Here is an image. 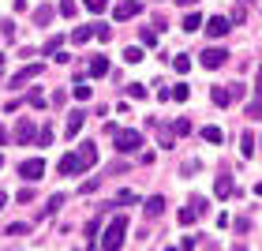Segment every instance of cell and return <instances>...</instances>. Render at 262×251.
<instances>
[{"label":"cell","instance_id":"obj_14","mask_svg":"<svg viewBox=\"0 0 262 251\" xmlns=\"http://www.w3.org/2000/svg\"><path fill=\"white\" fill-rule=\"evenodd\" d=\"M142 210H146V218H161V214H165V199H161V195H150Z\"/></svg>","mask_w":262,"mask_h":251},{"label":"cell","instance_id":"obj_22","mask_svg":"<svg viewBox=\"0 0 262 251\" xmlns=\"http://www.w3.org/2000/svg\"><path fill=\"white\" fill-rule=\"evenodd\" d=\"M172 68L180 71V75H187V71H191V60H187V56H172Z\"/></svg>","mask_w":262,"mask_h":251},{"label":"cell","instance_id":"obj_1","mask_svg":"<svg viewBox=\"0 0 262 251\" xmlns=\"http://www.w3.org/2000/svg\"><path fill=\"white\" fill-rule=\"evenodd\" d=\"M124 240H127V218H124V214H116V218L105 225L101 247H105V251H120V247H124Z\"/></svg>","mask_w":262,"mask_h":251},{"label":"cell","instance_id":"obj_28","mask_svg":"<svg viewBox=\"0 0 262 251\" xmlns=\"http://www.w3.org/2000/svg\"><path fill=\"white\" fill-rule=\"evenodd\" d=\"M172 98H176V101H187V98H191V90H187V82H180V87L172 90Z\"/></svg>","mask_w":262,"mask_h":251},{"label":"cell","instance_id":"obj_26","mask_svg":"<svg viewBox=\"0 0 262 251\" xmlns=\"http://www.w3.org/2000/svg\"><path fill=\"white\" fill-rule=\"evenodd\" d=\"M139 41H142V45H158V34H154V30H146V27H142V30H139Z\"/></svg>","mask_w":262,"mask_h":251},{"label":"cell","instance_id":"obj_19","mask_svg":"<svg viewBox=\"0 0 262 251\" xmlns=\"http://www.w3.org/2000/svg\"><path fill=\"white\" fill-rule=\"evenodd\" d=\"M90 38H94V27H79L75 34H71V41H75V45H86Z\"/></svg>","mask_w":262,"mask_h":251},{"label":"cell","instance_id":"obj_44","mask_svg":"<svg viewBox=\"0 0 262 251\" xmlns=\"http://www.w3.org/2000/svg\"><path fill=\"white\" fill-rule=\"evenodd\" d=\"M4 202H8V195H4V191H0V206H4Z\"/></svg>","mask_w":262,"mask_h":251},{"label":"cell","instance_id":"obj_46","mask_svg":"<svg viewBox=\"0 0 262 251\" xmlns=\"http://www.w3.org/2000/svg\"><path fill=\"white\" fill-rule=\"evenodd\" d=\"M0 169H4V158H0Z\"/></svg>","mask_w":262,"mask_h":251},{"label":"cell","instance_id":"obj_31","mask_svg":"<svg viewBox=\"0 0 262 251\" xmlns=\"http://www.w3.org/2000/svg\"><path fill=\"white\" fill-rule=\"evenodd\" d=\"M49 142H53V128H41L38 131V147H49Z\"/></svg>","mask_w":262,"mask_h":251},{"label":"cell","instance_id":"obj_23","mask_svg":"<svg viewBox=\"0 0 262 251\" xmlns=\"http://www.w3.org/2000/svg\"><path fill=\"white\" fill-rule=\"evenodd\" d=\"M187 131H191V120H187V116H180V120L172 124V135H187Z\"/></svg>","mask_w":262,"mask_h":251},{"label":"cell","instance_id":"obj_40","mask_svg":"<svg viewBox=\"0 0 262 251\" xmlns=\"http://www.w3.org/2000/svg\"><path fill=\"white\" fill-rule=\"evenodd\" d=\"M255 90H258V98H262V68H258V75H255Z\"/></svg>","mask_w":262,"mask_h":251},{"label":"cell","instance_id":"obj_33","mask_svg":"<svg viewBox=\"0 0 262 251\" xmlns=\"http://www.w3.org/2000/svg\"><path fill=\"white\" fill-rule=\"evenodd\" d=\"M247 116H251V120H258V116H262V98H258V101H251V105H247Z\"/></svg>","mask_w":262,"mask_h":251},{"label":"cell","instance_id":"obj_27","mask_svg":"<svg viewBox=\"0 0 262 251\" xmlns=\"http://www.w3.org/2000/svg\"><path fill=\"white\" fill-rule=\"evenodd\" d=\"M60 41H64L60 34H56V38H49V41H45V53H49V56H53V53H60Z\"/></svg>","mask_w":262,"mask_h":251},{"label":"cell","instance_id":"obj_7","mask_svg":"<svg viewBox=\"0 0 262 251\" xmlns=\"http://www.w3.org/2000/svg\"><path fill=\"white\" fill-rule=\"evenodd\" d=\"M75 158H79L82 169H90V165H98V147H94V142H82V147L75 150Z\"/></svg>","mask_w":262,"mask_h":251},{"label":"cell","instance_id":"obj_4","mask_svg":"<svg viewBox=\"0 0 262 251\" xmlns=\"http://www.w3.org/2000/svg\"><path fill=\"white\" fill-rule=\"evenodd\" d=\"M19 176H23V180H41V176H45V161L41 158H27L19 165Z\"/></svg>","mask_w":262,"mask_h":251},{"label":"cell","instance_id":"obj_43","mask_svg":"<svg viewBox=\"0 0 262 251\" xmlns=\"http://www.w3.org/2000/svg\"><path fill=\"white\" fill-rule=\"evenodd\" d=\"M255 195H258V199H262V184H255Z\"/></svg>","mask_w":262,"mask_h":251},{"label":"cell","instance_id":"obj_11","mask_svg":"<svg viewBox=\"0 0 262 251\" xmlns=\"http://www.w3.org/2000/svg\"><path fill=\"white\" fill-rule=\"evenodd\" d=\"M15 139L23 142V147H27V142L34 139V120H30V116H23V120H19V128H15Z\"/></svg>","mask_w":262,"mask_h":251},{"label":"cell","instance_id":"obj_6","mask_svg":"<svg viewBox=\"0 0 262 251\" xmlns=\"http://www.w3.org/2000/svg\"><path fill=\"white\" fill-rule=\"evenodd\" d=\"M139 11H142V0H124V4H116L113 15H116V23H124V19H135Z\"/></svg>","mask_w":262,"mask_h":251},{"label":"cell","instance_id":"obj_39","mask_svg":"<svg viewBox=\"0 0 262 251\" xmlns=\"http://www.w3.org/2000/svg\"><path fill=\"white\" fill-rule=\"evenodd\" d=\"M229 90H232V101H240V98H244V87H240V82H229Z\"/></svg>","mask_w":262,"mask_h":251},{"label":"cell","instance_id":"obj_25","mask_svg":"<svg viewBox=\"0 0 262 251\" xmlns=\"http://www.w3.org/2000/svg\"><path fill=\"white\" fill-rule=\"evenodd\" d=\"M202 139L206 142H221L225 135H221V128H202Z\"/></svg>","mask_w":262,"mask_h":251},{"label":"cell","instance_id":"obj_17","mask_svg":"<svg viewBox=\"0 0 262 251\" xmlns=\"http://www.w3.org/2000/svg\"><path fill=\"white\" fill-rule=\"evenodd\" d=\"M240 154H244V158H251V154H255V135H251V131H244V135H240Z\"/></svg>","mask_w":262,"mask_h":251},{"label":"cell","instance_id":"obj_32","mask_svg":"<svg viewBox=\"0 0 262 251\" xmlns=\"http://www.w3.org/2000/svg\"><path fill=\"white\" fill-rule=\"evenodd\" d=\"M60 206H64V195H53V199H49V206H45L41 214H53V210H60Z\"/></svg>","mask_w":262,"mask_h":251},{"label":"cell","instance_id":"obj_35","mask_svg":"<svg viewBox=\"0 0 262 251\" xmlns=\"http://www.w3.org/2000/svg\"><path fill=\"white\" fill-rule=\"evenodd\" d=\"M82 4H86L90 11H105V8H109V0H82Z\"/></svg>","mask_w":262,"mask_h":251},{"label":"cell","instance_id":"obj_10","mask_svg":"<svg viewBox=\"0 0 262 251\" xmlns=\"http://www.w3.org/2000/svg\"><path fill=\"white\" fill-rule=\"evenodd\" d=\"M56 169H60L64 176H75V173H82V165H79V158H75V154H64V158H60V165H56Z\"/></svg>","mask_w":262,"mask_h":251},{"label":"cell","instance_id":"obj_47","mask_svg":"<svg viewBox=\"0 0 262 251\" xmlns=\"http://www.w3.org/2000/svg\"><path fill=\"white\" fill-rule=\"evenodd\" d=\"M165 251H176V247H165Z\"/></svg>","mask_w":262,"mask_h":251},{"label":"cell","instance_id":"obj_29","mask_svg":"<svg viewBox=\"0 0 262 251\" xmlns=\"http://www.w3.org/2000/svg\"><path fill=\"white\" fill-rule=\"evenodd\" d=\"M60 15H64V19L75 15V0H60Z\"/></svg>","mask_w":262,"mask_h":251},{"label":"cell","instance_id":"obj_8","mask_svg":"<svg viewBox=\"0 0 262 251\" xmlns=\"http://www.w3.org/2000/svg\"><path fill=\"white\" fill-rule=\"evenodd\" d=\"M206 34H210V38H225V34H229V19H225V15H213V19L206 23Z\"/></svg>","mask_w":262,"mask_h":251},{"label":"cell","instance_id":"obj_34","mask_svg":"<svg viewBox=\"0 0 262 251\" xmlns=\"http://www.w3.org/2000/svg\"><path fill=\"white\" fill-rule=\"evenodd\" d=\"M127 94H131V98H146V87H142V82H131Z\"/></svg>","mask_w":262,"mask_h":251},{"label":"cell","instance_id":"obj_13","mask_svg":"<svg viewBox=\"0 0 262 251\" xmlns=\"http://www.w3.org/2000/svg\"><path fill=\"white\" fill-rule=\"evenodd\" d=\"M82 120H86V113H82V109H75V113L68 116V139H75L79 131H82Z\"/></svg>","mask_w":262,"mask_h":251},{"label":"cell","instance_id":"obj_5","mask_svg":"<svg viewBox=\"0 0 262 251\" xmlns=\"http://www.w3.org/2000/svg\"><path fill=\"white\" fill-rule=\"evenodd\" d=\"M225 60H229V53L217 49V45H213V49H202V56H199V64H202V68H210V71H213V68H221Z\"/></svg>","mask_w":262,"mask_h":251},{"label":"cell","instance_id":"obj_16","mask_svg":"<svg viewBox=\"0 0 262 251\" xmlns=\"http://www.w3.org/2000/svg\"><path fill=\"white\" fill-rule=\"evenodd\" d=\"M210 98H213V105H221V109H225V105H232V90L229 87H213Z\"/></svg>","mask_w":262,"mask_h":251},{"label":"cell","instance_id":"obj_24","mask_svg":"<svg viewBox=\"0 0 262 251\" xmlns=\"http://www.w3.org/2000/svg\"><path fill=\"white\" fill-rule=\"evenodd\" d=\"M124 60H127V64H139V60H142V49H139V45H131V49H124Z\"/></svg>","mask_w":262,"mask_h":251},{"label":"cell","instance_id":"obj_38","mask_svg":"<svg viewBox=\"0 0 262 251\" xmlns=\"http://www.w3.org/2000/svg\"><path fill=\"white\" fill-rule=\"evenodd\" d=\"M23 233H27V225H23V221H15V225H8V236H23Z\"/></svg>","mask_w":262,"mask_h":251},{"label":"cell","instance_id":"obj_12","mask_svg":"<svg viewBox=\"0 0 262 251\" xmlns=\"http://www.w3.org/2000/svg\"><path fill=\"white\" fill-rule=\"evenodd\" d=\"M236 191V184H232V176H217V184H213V195L217 199H229Z\"/></svg>","mask_w":262,"mask_h":251},{"label":"cell","instance_id":"obj_2","mask_svg":"<svg viewBox=\"0 0 262 251\" xmlns=\"http://www.w3.org/2000/svg\"><path fill=\"white\" fill-rule=\"evenodd\" d=\"M113 139H116V150H120V154H135L142 147V135H139V131H131V128L113 131Z\"/></svg>","mask_w":262,"mask_h":251},{"label":"cell","instance_id":"obj_15","mask_svg":"<svg viewBox=\"0 0 262 251\" xmlns=\"http://www.w3.org/2000/svg\"><path fill=\"white\" fill-rule=\"evenodd\" d=\"M101 75H109V60H105V56H94L90 60V79H101Z\"/></svg>","mask_w":262,"mask_h":251},{"label":"cell","instance_id":"obj_9","mask_svg":"<svg viewBox=\"0 0 262 251\" xmlns=\"http://www.w3.org/2000/svg\"><path fill=\"white\" fill-rule=\"evenodd\" d=\"M41 75V64H27L23 71H15V79H11V87H23L27 79H38Z\"/></svg>","mask_w":262,"mask_h":251},{"label":"cell","instance_id":"obj_20","mask_svg":"<svg viewBox=\"0 0 262 251\" xmlns=\"http://www.w3.org/2000/svg\"><path fill=\"white\" fill-rule=\"evenodd\" d=\"M49 19H53V8H49V4L34 11V23H38V27H45V23H49Z\"/></svg>","mask_w":262,"mask_h":251},{"label":"cell","instance_id":"obj_42","mask_svg":"<svg viewBox=\"0 0 262 251\" xmlns=\"http://www.w3.org/2000/svg\"><path fill=\"white\" fill-rule=\"evenodd\" d=\"M176 4H184V8H191V4H195V0H176Z\"/></svg>","mask_w":262,"mask_h":251},{"label":"cell","instance_id":"obj_3","mask_svg":"<svg viewBox=\"0 0 262 251\" xmlns=\"http://www.w3.org/2000/svg\"><path fill=\"white\" fill-rule=\"evenodd\" d=\"M199 214H206V199H191V202H187V206L180 210V214H176V221H180V225H191L195 218H199Z\"/></svg>","mask_w":262,"mask_h":251},{"label":"cell","instance_id":"obj_36","mask_svg":"<svg viewBox=\"0 0 262 251\" xmlns=\"http://www.w3.org/2000/svg\"><path fill=\"white\" fill-rule=\"evenodd\" d=\"M30 105H34V109H41V105H45V94H41V90H30Z\"/></svg>","mask_w":262,"mask_h":251},{"label":"cell","instance_id":"obj_37","mask_svg":"<svg viewBox=\"0 0 262 251\" xmlns=\"http://www.w3.org/2000/svg\"><path fill=\"white\" fill-rule=\"evenodd\" d=\"M139 195H135V191H120V195H116V202H124V206H131V202H135Z\"/></svg>","mask_w":262,"mask_h":251},{"label":"cell","instance_id":"obj_45","mask_svg":"<svg viewBox=\"0 0 262 251\" xmlns=\"http://www.w3.org/2000/svg\"><path fill=\"white\" fill-rule=\"evenodd\" d=\"M0 71H4V56H0Z\"/></svg>","mask_w":262,"mask_h":251},{"label":"cell","instance_id":"obj_18","mask_svg":"<svg viewBox=\"0 0 262 251\" xmlns=\"http://www.w3.org/2000/svg\"><path fill=\"white\" fill-rule=\"evenodd\" d=\"M180 27H184L187 34H195V30L202 27V15H195V11H187V15H184V23H180Z\"/></svg>","mask_w":262,"mask_h":251},{"label":"cell","instance_id":"obj_41","mask_svg":"<svg viewBox=\"0 0 262 251\" xmlns=\"http://www.w3.org/2000/svg\"><path fill=\"white\" fill-rule=\"evenodd\" d=\"M4 142H8V131H4V124H0V147H4Z\"/></svg>","mask_w":262,"mask_h":251},{"label":"cell","instance_id":"obj_21","mask_svg":"<svg viewBox=\"0 0 262 251\" xmlns=\"http://www.w3.org/2000/svg\"><path fill=\"white\" fill-rule=\"evenodd\" d=\"M94 38L109 41V38H113V27H105V23H94Z\"/></svg>","mask_w":262,"mask_h":251},{"label":"cell","instance_id":"obj_30","mask_svg":"<svg viewBox=\"0 0 262 251\" xmlns=\"http://www.w3.org/2000/svg\"><path fill=\"white\" fill-rule=\"evenodd\" d=\"M71 94H75V98H79V101H90V87H86V82H79V87H75V90H71Z\"/></svg>","mask_w":262,"mask_h":251}]
</instances>
